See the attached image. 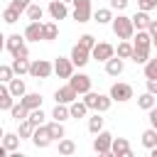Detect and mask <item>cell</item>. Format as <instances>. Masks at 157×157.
<instances>
[{
	"label": "cell",
	"mask_w": 157,
	"mask_h": 157,
	"mask_svg": "<svg viewBox=\"0 0 157 157\" xmlns=\"http://www.w3.org/2000/svg\"><path fill=\"white\" fill-rule=\"evenodd\" d=\"M110 27H113V34H115L118 39H132V34H135L132 20H130L128 15H123V12L113 15V20H110Z\"/></svg>",
	"instance_id": "obj_1"
},
{
	"label": "cell",
	"mask_w": 157,
	"mask_h": 157,
	"mask_svg": "<svg viewBox=\"0 0 157 157\" xmlns=\"http://www.w3.org/2000/svg\"><path fill=\"white\" fill-rule=\"evenodd\" d=\"M81 101L88 105V110H96V113H105V110L113 105V98H110V96H105V93H96L93 88L86 91Z\"/></svg>",
	"instance_id": "obj_2"
},
{
	"label": "cell",
	"mask_w": 157,
	"mask_h": 157,
	"mask_svg": "<svg viewBox=\"0 0 157 157\" xmlns=\"http://www.w3.org/2000/svg\"><path fill=\"white\" fill-rule=\"evenodd\" d=\"M52 74H54V64L49 59H34V61H29V76L32 78L42 81V78H49Z\"/></svg>",
	"instance_id": "obj_3"
},
{
	"label": "cell",
	"mask_w": 157,
	"mask_h": 157,
	"mask_svg": "<svg viewBox=\"0 0 157 157\" xmlns=\"http://www.w3.org/2000/svg\"><path fill=\"white\" fill-rule=\"evenodd\" d=\"M71 5H74V10H71V17H74L78 25H83V22H91V17H93L91 0H71Z\"/></svg>",
	"instance_id": "obj_4"
},
{
	"label": "cell",
	"mask_w": 157,
	"mask_h": 157,
	"mask_svg": "<svg viewBox=\"0 0 157 157\" xmlns=\"http://www.w3.org/2000/svg\"><path fill=\"white\" fill-rule=\"evenodd\" d=\"M110 142H113V132L108 130H98L93 137V152L101 157H110Z\"/></svg>",
	"instance_id": "obj_5"
},
{
	"label": "cell",
	"mask_w": 157,
	"mask_h": 157,
	"mask_svg": "<svg viewBox=\"0 0 157 157\" xmlns=\"http://www.w3.org/2000/svg\"><path fill=\"white\" fill-rule=\"evenodd\" d=\"M108 96H110L115 103H125V101H130V98H132V86H130V83H125V81H118V83H113V86H110Z\"/></svg>",
	"instance_id": "obj_6"
},
{
	"label": "cell",
	"mask_w": 157,
	"mask_h": 157,
	"mask_svg": "<svg viewBox=\"0 0 157 157\" xmlns=\"http://www.w3.org/2000/svg\"><path fill=\"white\" fill-rule=\"evenodd\" d=\"M29 140H32V145H34L37 150H44V147H49V145L54 142V140L49 137V130H47V125H44V123H42V125H37V128L32 130V137H29Z\"/></svg>",
	"instance_id": "obj_7"
},
{
	"label": "cell",
	"mask_w": 157,
	"mask_h": 157,
	"mask_svg": "<svg viewBox=\"0 0 157 157\" xmlns=\"http://www.w3.org/2000/svg\"><path fill=\"white\" fill-rule=\"evenodd\" d=\"M113 54H115V47L108 42H96L91 49V59H96V61H108Z\"/></svg>",
	"instance_id": "obj_8"
},
{
	"label": "cell",
	"mask_w": 157,
	"mask_h": 157,
	"mask_svg": "<svg viewBox=\"0 0 157 157\" xmlns=\"http://www.w3.org/2000/svg\"><path fill=\"white\" fill-rule=\"evenodd\" d=\"M69 86H71L78 96H83L86 91H91V76H88V74H71V76H69Z\"/></svg>",
	"instance_id": "obj_9"
},
{
	"label": "cell",
	"mask_w": 157,
	"mask_h": 157,
	"mask_svg": "<svg viewBox=\"0 0 157 157\" xmlns=\"http://www.w3.org/2000/svg\"><path fill=\"white\" fill-rule=\"evenodd\" d=\"M52 64H54V74H56L59 78H69V76L74 74V69H76L69 56H56Z\"/></svg>",
	"instance_id": "obj_10"
},
{
	"label": "cell",
	"mask_w": 157,
	"mask_h": 157,
	"mask_svg": "<svg viewBox=\"0 0 157 157\" xmlns=\"http://www.w3.org/2000/svg\"><path fill=\"white\" fill-rule=\"evenodd\" d=\"M110 157H132V147L125 137H113L110 142Z\"/></svg>",
	"instance_id": "obj_11"
},
{
	"label": "cell",
	"mask_w": 157,
	"mask_h": 157,
	"mask_svg": "<svg viewBox=\"0 0 157 157\" xmlns=\"http://www.w3.org/2000/svg\"><path fill=\"white\" fill-rule=\"evenodd\" d=\"M69 59H71V64H74V66L83 69V66L91 61V52H88V49H83V47H78V44H74V47H71Z\"/></svg>",
	"instance_id": "obj_12"
},
{
	"label": "cell",
	"mask_w": 157,
	"mask_h": 157,
	"mask_svg": "<svg viewBox=\"0 0 157 157\" xmlns=\"http://www.w3.org/2000/svg\"><path fill=\"white\" fill-rule=\"evenodd\" d=\"M47 10H49L52 20H66V17H69V5H66L64 0H52Z\"/></svg>",
	"instance_id": "obj_13"
},
{
	"label": "cell",
	"mask_w": 157,
	"mask_h": 157,
	"mask_svg": "<svg viewBox=\"0 0 157 157\" xmlns=\"http://www.w3.org/2000/svg\"><path fill=\"white\" fill-rule=\"evenodd\" d=\"M76 98H78V93H76L69 83H66V86H59V88L54 91V101H56V103H66V105H69V103L76 101Z\"/></svg>",
	"instance_id": "obj_14"
},
{
	"label": "cell",
	"mask_w": 157,
	"mask_h": 157,
	"mask_svg": "<svg viewBox=\"0 0 157 157\" xmlns=\"http://www.w3.org/2000/svg\"><path fill=\"white\" fill-rule=\"evenodd\" d=\"M103 64H105V74H108V76H120V74L125 71V59H120V56H115V54H113L108 61H103Z\"/></svg>",
	"instance_id": "obj_15"
},
{
	"label": "cell",
	"mask_w": 157,
	"mask_h": 157,
	"mask_svg": "<svg viewBox=\"0 0 157 157\" xmlns=\"http://www.w3.org/2000/svg\"><path fill=\"white\" fill-rule=\"evenodd\" d=\"M132 47H137V49H152V37H150V32H147V29H135V34H132Z\"/></svg>",
	"instance_id": "obj_16"
},
{
	"label": "cell",
	"mask_w": 157,
	"mask_h": 157,
	"mask_svg": "<svg viewBox=\"0 0 157 157\" xmlns=\"http://www.w3.org/2000/svg\"><path fill=\"white\" fill-rule=\"evenodd\" d=\"M7 88H10L12 98H22V96L27 93V83H25L22 76H12V78L7 81Z\"/></svg>",
	"instance_id": "obj_17"
},
{
	"label": "cell",
	"mask_w": 157,
	"mask_h": 157,
	"mask_svg": "<svg viewBox=\"0 0 157 157\" xmlns=\"http://www.w3.org/2000/svg\"><path fill=\"white\" fill-rule=\"evenodd\" d=\"M42 93H37V91H27L22 98H20V103L27 108V110H32V108H42Z\"/></svg>",
	"instance_id": "obj_18"
},
{
	"label": "cell",
	"mask_w": 157,
	"mask_h": 157,
	"mask_svg": "<svg viewBox=\"0 0 157 157\" xmlns=\"http://www.w3.org/2000/svg\"><path fill=\"white\" fill-rule=\"evenodd\" d=\"M69 115L74 118V120H81V118H88V105L83 103V101H71L69 103Z\"/></svg>",
	"instance_id": "obj_19"
},
{
	"label": "cell",
	"mask_w": 157,
	"mask_h": 157,
	"mask_svg": "<svg viewBox=\"0 0 157 157\" xmlns=\"http://www.w3.org/2000/svg\"><path fill=\"white\" fill-rule=\"evenodd\" d=\"M22 34H25V42H39L42 39V22H29Z\"/></svg>",
	"instance_id": "obj_20"
},
{
	"label": "cell",
	"mask_w": 157,
	"mask_h": 157,
	"mask_svg": "<svg viewBox=\"0 0 157 157\" xmlns=\"http://www.w3.org/2000/svg\"><path fill=\"white\" fill-rule=\"evenodd\" d=\"M59 37V25L52 20V22H42V39L44 42H54Z\"/></svg>",
	"instance_id": "obj_21"
},
{
	"label": "cell",
	"mask_w": 157,
	"mask_h": 157,
	"mask_svg": "<svg viewBox=\"0 0 157 157\" xmlns=\"http://www.w3.org/2000/svg\"><path fill=\"white\" fill-rule=\"evenodd\" d=\"M130 20H132V27H135V29H147V25H150V20H152V17H150V12L137 10Z\"/></svg>",
	"instance_id": "obj_22"
},
{
	"label": "cell",
	"mask_w": 157,
	"mask_h": 157,
	"mask_svg": "<svg viewBox=\"0 0 157 157\" xmlns=\"http://www.w3.org/2000/svg\"><path fill=\"white\" fill-rule=\"evenodd\" d=\"M47 125V130H49V137L56 142V140H61L64 135H66V130H64V123H59V120H52V123H44Z\"/></svg>",
	"instance_id": "obj_23"
},
{
	"label": "cell",
	"mask_w": 157,
	"mask_h": 157,
	"mask_svg": "<svg viewBox=\"0 0 157 157\" xmlns=\"http://www.w3.org/2000/svg\"><path fill=\"white\" fill-rule=\"evenodd\" d=\"M12 103H15V98L7 88V83H0V110H10Z\"/></svg>",
	"instance_id": "obj_24"
},
{
	"label": "cell",
	"mask_w": 157,
	"mask_h": 157,
	"mask_svg": "<svg viewBox=\"0 0 157 157\" xmlns=\"http://www.w3.org/2000/svg\"><path fill=\"white\" fill-rule=\"evenodd\" d=\"M0 142L5 145L7 152H17V147H20V135H17V132H5Z\"/></svg>",
	"instance_id": "obj_25"
},
{
	"label": "cell",
	"mask_w": 157,
	"mask_h": 157,
	"mask_svg": "<svg viewBox=\"0 0 157 157\" xmlns=\"http://www.w3.org/2000/svg\"><path fill=\"white\" fill-rule=\"evenodd\" d=\"M110 20H113V10L110 7H98L93 12V22H98V25H110Z\"/></svg>",
	"instance_id": "obj_26"
},
{
	"label": "cell",
	"mask_w": 157,
	"mask_h": 157,
	"mask_svg": "<svg viewBox=\"0 0 157 157\" xmlns=\"http://www.w3.org/2000/svg\"><path fill=\"white\" fill-rule=\"evenodd\" d=\"M71 115H69V105L66 103H56L54 110H52V120H59V123H66Z\"/></svg>",
	"instance_id": "obj_27"
},
{
	"label": "cell",
	"mask_w": 157,
	"mask_h": 157,
	"mask_svg": "<svg viewBox=\"0 0 157 157\" xmlns=\"http://www.w3.org/2000/svg\"><path fill=\"white\" fill-rule=\"evenodd\" d=\"M25 15H27V20H29V22H42V17H44V10H42L37 2H29V7L25 10Z\"/></svg>",
	"instance_id": "obj_28"
},
{
	"label": "cell",
	"mask_w": 157,
	"mask_h": 157,
	"mask_svg": "<svg viewBox=\"0 0 157 157\" xmlns=\"http://www.w3.org/2000/svg\"><path fill=\"white\" fill-rule=\"evenodd\" d=\"M22 44H25V34H7V37H5V49H7L10 54H12L17 47H22Z\"/></svg>",
	"instance_id": "obj_29"
},
{
	"label": "cell",
	"mask_w": 157,
	"mask_h": 157,
	"mask_svg": "<svg viewBox=\"0 0 157 157\" xmlns=\"http://www.w3.org/2000/svg\"><path fill=\"white\" fill-rule=\"evenodd\" d=\"M12 74L15 76H25V74H29V59H12Z\"/></svg>",
	"instance_id": "obj_30"
},
{
	"label": "cell",
	"mask_w": 157,
	"mask_h": 157,
	"mask_svg": "<svg viewBox=\"0 0 157 157\" xmlns=\"http://www.w3.org/2000/svg\"><path fill=\"white\" fill-rule=\"evenodd\" d=\"M137 105H140L142 110H150L152 105H157V96H152L150 91H145V93L137 96Z\"/></svg>",
	"instance_id": "obj_31"
},
{
	"label": "cell",
	"mask_w": 157,
	"mask_h": 157,
	"mask_svg": "<svg viewBox=\"0 0 157 157\" xmlns=\"http://www.w3.org/2000/svg\"><path fill=\"white\" fill-rule=\"evenodd\" d=\"M140 142H142V147H147V150L155 147V145H157V130H155V128H147V130L140 135Z\"/></svg>",
	"instance_id": "obj_32"
},
{
	"label": "cell",
	"mask_w": 157,
	"mask_h": 157,
	"mask_svg": "<svg viewBox=\"0 0 157 157\" xmlns=\"http://www.w3.org/2000/svg\"><path fill=\"white\" fill-rule=\"evenodd\" d=\"M130 54H132V42H130V39H120V44L115 47V56L130 59Z\"/></svg>",
	"instance_id": "obj_33"
},
{
	"label": "cell",
	"mask_w": 157,
	"mask_h": 157,
	"mask_svg": "<svg viewBox=\"0 0 157 157\" xmlns=\"http://www.w3.org/2000/svg\"><path fill=\"white\" fill-rule=\"evenodd\" d=\"M56 142H59V155H66V157H69V155H74V152H76V142H74V140H69L66 135H64L61 140H56Z\"/></svg>",
	"instance_id": "obj_34"
},
{
	"label": "cell",
	"mask_w": 157,
	"mask_h": 157,
	"mask_svg": "<svg viewBox=\"0 0 157 157\" xmlns=\"http://www.w3.org/2000/svg\"><path fill=\"white\" fill-rule=\"evenodd\" d=\"M7 113L12 115V120H15V123H17V120H25V118L29 115V110H27V108H25L22 103H12V108H10Z\"/></svg>",
	"instance_id": "obj_35"
},
{
	"label": "cell",
	"mask_w": 157,
	"mask_h": 157,
	"mask_svg": "<svg viewBox=\"0 0 157 157\" xmlns=\"http://www.w3.org/2000/svg\"><path fill=\"white\" fill-rule=\"evenodd\" d=\"M44 118H47V113H44L42 108H32V110H29V115H27V120H29V125H32V128L42 125V123H44Z\"/></svg>",
	"instance_id": "obj_36"
},
{
	"label": "cell",
	"mask_w": 157,
	"mask_h": 157,
	"mask_svg": "<svg viewBox=\"0 0 157 157\" xmlns=\"http://www.w3.org/2000/svg\"><path fill=\"white\" fill-rule=\"evenodd\" d=\"M98 130H103V118H101V113L93 110V115H88V132L96 135Z\"/></svg>",
	"instance_id": "obj_37"
},
{
	"label": "cell",
	"mask_w": 157,
	"mask_h": 157,
	"mask_svg": "<svg viewBox=\"0 0 157 157\" xmlns=\"http://www.w3.org/2000/svg\"><path fill=\"white\" fill-rule=\"evenodd\" d=\"M32 125H29V120L25 118V120H17V135H20V140H29L32 137Z\"/></svg>",
	"instance_id": "obj_38"
},
{
	"label": "cell",
	"mask_w": 157,
	"mask_h": 157,
	"mask_svg": "<svg viewBox=\"0 0 157 157\" xmlns=\"http://www.w3.org/2000/svg\"><path fill=\"white\" fill-rule=\"evenodd\" d=\"M20 15H22V12H20V10H15L12 5H7V7L2 10V20H5L7 25H15V22L20 20Z\"/></svg>",
	"instance_id": "obj_39"
},
{
	"label": "cell",
	"mask_w": 157,
	"mask_h": 157,
	"mask_svg": "<svg viewBox=\"0 0 157 157\" xmlns=\"http://www.w3.org/2000/svg\"><path fill=\"white\" fill-rule=\"evenodd\" d=\"M147 59H150V49H137V47H132L130 61H135V64H145Z\"/></svg>",
	"instance_id": "obj_40"
},
{
	"label": "cell",
	"mask_w": 157,
	"mask_h": 157,
	"mask_svg": "<svg viewBox=\"0 0 157 157\" xmlns=\"http://www.w3.org/2000/svg\"><path fill=\"white\" fill-rule=\"evenodd\" d=\"M142 66H145V78H155L157 76V56H150Z\"/></svg>",
	"instance_id": "obj_41"
},
{
	"label": "cell",
	"mask_w": 157,
	"mask_h": 157,
	"mask_svg": "<svg viewBox=\"0 0 157 157\" xmlns=\"http://www.w3.org/2000/svg\"><path fill=\"white\" fill-rule=\"evenodd\" d=\"M93 44H96V37H93V34H88V32H86V34H81V37H78V47H83V49H88V52H91V49H93Z\"/></svg>",
	"instance_id": "obj_42"
},
{
	"label": "cell",
	"mask_w": 157,
	"mask_h": 157,
	"mask_svg": "<svg viewBox=\"0 0 157 157\" xmlns=\"http://www.w3.org/2000/svg\"><path fill=\"white\" fill-rule=\"evenodd\" d=\"M12 76H15L12 74V66L10 64H0V83H7Z\"/></svg>",
	"instance_id": "obj_43"
},
{
	"label": "cell",
	"mask_w": 157,
	"mask_h": 157,
	"mask_svg": "<svg viewBox=\"0 0 157 157\" xmlns=\"http://www.w3.org/2000/svg\"><path fill=\"white\" fill-rule=\"evenodd\" d=\"M155 7H157V0H137V10L150 12V10H155Z\"/></svg>",
	"instance_id": "obj_44"
},
{
	"label": "cell",
	"mask_w": 157,
	"mask_h": 157,
	"mask_svg": "<svg viewBox=\"0 0 157 157\" xmlns=\"http://www.w3.org/2000/svg\"><path fill=\"white\" fill-rule=\"evenodd\" d=\"M29 56V49H27V44H22V47H17L15 52H12V59H27Z\"/></svg>",
	"instance_id": "obj_45"
},
{
	"label": "cell",
	"mask_w": 157,
	"mask_h": 157,
	"mask_svg": "<svg viewBox=\"0 0 157 157\" xmlns=\"http://www.w3.org/2000/svg\"><path fill=\"white\" fill-rule=\"evenodd\" d=\"M128 5H130V0H110V10H118V12H123Z\"/></svg>",
	"instance_id": "obj_46"
},
{
	"label": "cell",
	"mask_w": 157,
	"mask_h": 157,
	"mask_svg": "<svg viewBox=\"0 0 157 157\" xmlns=\"http://www.w3.org/2000/svg\"><path fill=\"white\" fill-rule=\"evenodd\" d=\"M29 2H32V0H10V5H12L15 10H20V12H25V10L29 7Z\"/></svg>",
	"instance_id": "obj_47"
},
{
	"label": "cell",
	"mask_w": 157,
	"mask_h": 157,
	"mask_svg": "<svg viewBox=\"0 0 157 157\" xmlns=\"http://www.w3.org/2000/svg\"><path fill=\"white\" fill-rule=\"evenodd\" d=\"M147 120H150V128L157 130V105H152V108L147 110Z\"/></svg>",
	"instance_id": "obj_48"
},
{
	"label": "cell",
	"mask_w": 157,
	"mask_h": 157,
	"mask_svg": "<svg viewBox=\"0 0 157 157\" xmlns=\"http://www.w3.org/2000/svg\"><path fill=\"white\" fill-rule=\"evenodd\" d=\"M147 91H150L152 96H157V76H155V78H147Z\"/></svg>",
	"instance_id": "obj_49"
},
{
	"label": "cell",
	"mask_w": 157,
	"mask_h": 157,
	"mask_svg": "<svg viewBox=\"0 0 157 157\" xmlns=\"http://www.w3.org/2000/svg\"><path fill=\"white\" fill-rule=\"evenodd\" d=\"M147 32H150V37H157V20H150V25H147Z\"/></svg>",
	"instance_id": "obj_50"
},
{
	"label": "cell",
	"mask_w": 157,
	"mask_h": 157,
	"mask_svg": "<svg viewBox=\"0 0 157 157\" xmlns=\"http://www.w3.org/2000/svg\"><path fill=\"white\" fill-rule=\"evenodd\" d=\"M5 155H10V152H7V150H5V145L0 142V157H5Z\"/></svg>",
	"instance_id": "obj_51"
},
{
	"label": "cell",
	"mask_w": 157,
	"mask_h": 157,
	"mask_svg": "<svg viewBox=\"0 0 157 157\" xmlns=\"http://www.w3.org/2000/svg\"><path fill=\"white\" fill-rule=\"evenodd\" d=\"M2 49H5V34L0 32V52H2Z\"/></svg>",
	"instance_id": "obj_52"
},
{
	"label": "cell",
	"mask_w": 157,
	"mask_h": 157,
	"mask_svg": "<svg viewBox=\"0 0 157 157\" xmlns=\"http://www.w3.org/2000/svg\"><path fill=\"white\" fill-rule=\"evenodd\" d=\"M150 157H157V145H155V147H150Z\"/></svg>",
	"instance_id": "obj_53"
},
{
	"label": "cell",
	"mask_w": 157,
	"mask_h": 157,
	"mask_svg": "<svg viewBox=\"0 0 157 157\" xmlns=\"http://www.w3.org/2000/svg\"><path fill=\"white\" fill-rule=\"evenodd\" d=\"M152 47H155V49H157V37H152Z\"/></svg>",
	"instance_id": "obj_54"
},
{
	"label": "cell",
	"mask_w": 157,
	"mask_h": 157,
	"mask_svg": "<svg viewBox=\"0 0 157 157\" xmlns=\"http://www.w3.org/2000/svg\"><path fill=\"white\" fill-rule=\"evenodd\" d=\"M2 135H5V130H2V128H0V140H2Z\"/></svg>",
	"instance_id": "obj_55"
},
{
	"label": "cell",
	"mask_w": 157,
	"mask_h": 157,
	"mask_svg": "<svg viewBox=\"0 0 157 157\" xmlns=\"http://www.w3.org/2000/svg\"><path fill=\"white\" fill-rule=\"evenodd\" d=\"M64 2H66V5H69V2H71V0H64Z\"/></svg>",
	"instance_id": "obj_56"
}]
</instances>
